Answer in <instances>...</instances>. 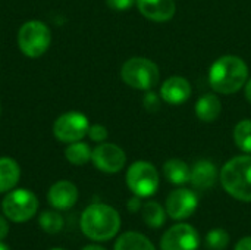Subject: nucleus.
Listing matches in <instances>:
<instances>
[{"label": "nucleus", "instance_id": "1", "mask_svg": "<svg viewBox=\"0 0 251 250\" xmlns=\"http://www.w3.org/2000/svg\"><path fill=\"white\" fill-rule=\"evenodd\" d=\"M247 80V63L234 55H225L216 59L209 69V84L219 94H234L240 91Z\"/></svg>", "mask_w": 251, "mask_h": 250}, {"label": "nucleus", "instance_id": "2", "mask_svg": "<svg viewBox=\"0 0 251 250\" xmlns=\"http://www.w3.org/2000/svg\"><path fill=\"white\" fill-rule=\"evenodd\" d=\"M81 231L93 242H107L121 230L119 212L106 203H93L81 215Z\"/></svg>", "mask_w": 251, "mask_h": 250}, {"label": "nucleus", "instance_id": "3", "mask_svg": "<svg viewBox=\"0 0 251 250\" xmlns=\"http://www.w3.org/2000/svg\"><path fill=\"white\" fill-rule=\"evenodd\" d=\"M219 180L224 190L237 200L251 202V155L235 156L228 161L221 172Z\"/></svg>", "mask_w": 251, "mask_h": 250}, {"label": "nucleus", "instance_id": "4", "mask_svg": "<svg viewBox=\"0 0 251 250\" xmlns=\"http://www.w3.org/2000/svg\"><path fill=\"white\" fill-rule=\"evenodd\" d=\"M124 83L135 90H153L160 78L159 66L147 57H131L121 68Z\"/></svg>", "mask_w": 251, "mask_h": 250}, {"label": "nucleus", "instance_id": "5", "mask_svg": "<svg viewBox=\"0 0 251 250\" xmlns=\"http://www.w3.org/2000/svg\"><path fill=\"white\" fill-rule=\"evenodd\" d=\"M51 43L50 28L37 19L25 22L18 31V46L19 50L28 57L43 56Z\"/></svg>", "mask_w": 251, "mask_h": 250}, {"label": "nucleus", "instance_id": "6", "mask_svg": "<svg viewBox=\"0 0 251 250\" xmlns=\"http://www.w3.org/2000/svg\"><path fill=\"white\" fill-rule=\"evenodd\" d=\"M3 215L16 224L26 222L34 218L38 211V199L28 189H15L7 192L1 202Z\"/></svg>", "mask_w": 251, "mask_h": 250}, {"label": "nucleus", "instance_id": "7", "mask_svg": "<svg viewBox=\"0 0 251 250\" xmlns=\"http://www.w3.org/2000/svg\"><path fill=\"white\" fill-rule=\"evenodd\" d=\"M126 186L138 197H150L159 189V172L147 161L134 162L126 171Z\"/></svg>", "mask_w": 251, "mask_h": 250}, {"label": "nucleus", "instance_id": "8", "mask_svg": "<svg viewBox=\"0 0 251 250\" xmlns=\"http://www.w3.org/2000/svg\"><path fill=\"white\" fill-rule=\"evenodd\" d=\"M90 128L88 118L76 111L60 115L53 124V134L62 143H74L82 140Z\"/></svg>", "mask_w": 251, "mask_h": 250}, {"label": "nucleus", "instance_id": "9", "mask_svg": "<svg viewBox=\"0 0 251 250\" xmlns=\"http://www.w3.org/2000/svg\"><path fill=\"white\" fill-rule=\"evenodd\" d=\"M200 246L199 231L185 222L171 227L160 239L162 250H197Z\"/></svg>", "mask_w": 251, "mask_h": 250}, {"label": "nucleus", "instance_id": "10", "mask_svg": "<svg viewBox=\"0 0 251 250\" xmlns=\"http://www.w3.org/2000/svg\"><path fill=\"white\" fill-rule=\"evenodd\" d=\"M91 161L94 167L106 174H116L122 171L126 164V155L122 147L113 143H99L97 147L93 149Z\"/></svg>", "mask_w": 251, "mask_h": 250}, {"label": "nucleus", "instance_id": "11", "mask_svg": "<svg viewBox=\"0 0 251 250\" xmlns=\"http://www.w3.org/2000/svg\"><path fill=\"white\" fill-rule=\"evenodd\" d=\"M197 206H199L197 194L193 190L184 187L174 190L168 196L165 203L166 214L169 215V218L175 221H182L190 218L196 212Z\"/></svg>", "mask_w": 251, "mask_h": 250}, {"label": "nucleus", "instance_id": "12", "mask_svg": "<svg viewBox=\"0 0 251 250\" xmlns=\"http://www.w3.org/2000/svg\"><path fill=\"white\" fill-rule=\"evenodd\" d=\"M47 200L53 209L68 211L74 208L78 200V189L74 183L68 180H60L49 189Z\"/></svg>", "mask_w": 251, "mask_h": 250}, {"label": "nucleus", "instance_id": "13", "mask_svg": "<svg viewBox=\"0 0 251 250\" xmlns=\"http://www.w3.org/2000/svg\"><path fill=\"white\" fill-rule=\"evenodd\" d=\"M193 88L187 78L175 75L168 78L160 87V97L169 105H182L191 97Z\"/></svg>", "mask_w": 251, "mask_h": 250}, {"label": "nucleus", "instance_id": "14", "mask_svg": "<svg viewBox=\"0 0 251 250\" xmlns=\"http://www.w3.org/2000/svg\"><path fill=\"white\" fill-rule=\"evenodd\" d=\"M135 4L144 18L154 22H166L176 12L174 0H135Z\"/></svg>", "mask_w": 251, "mask_h": 250}, {"label": "nucleus", "instance_id": "15", "mask_svg": "<svg viewBox=\"0 0 251 250\" xmlns=\"http://www.w3.org/2000/svg\"><path fill=\"white\" fill-rule=\"evenodd\" d=\"M218 178H219V172L212 161L207 159L197 161L191 168L190 183L197 190H210L216 184Z\"/></svg>", "mask_w": 251, "mask_h": 250}, {"label": "nucleus", "instance_id": "16", "mask_svg": "<svg viewBox=\"0 0 251 250\" xmlns=\"http://www.w3.org/2000/svg\"><path fill=\"white\" fill-rule=\"evenodd\" d=\"M222 112V103L219 97L213 93L203 94L196 102V115L203 122H213L219 118Z\"/></svg>", "mask_w": 251, "mask_h": 250}, {"label": "nucleus", "instance_id": "17", "mask_svg": "<svg viewBox=\"0 0 251 250\" xmlns=\"http://www.w3.org/2000/svg\"><path fill=\"white\" fill-rule=\"evenodd\" d=\"M21 178V168L12 158H0V193H7L16 187Z\"/></svg>", "mask_w": 251, "mask_h": 250}, {"label": "nucleus", "instance_id": "18", "mask_svg": "<svg viewBox=\"0 0 251 250\" xmlns=\"http://www.w3.org/2000/svg\"><path fill=\"white\" fill-rule=\"evenodd\" d=\"M163 174L169 183L174 186H184L190 183L191 177V168L187 162L181 159H169L163 165Z\"/></svg>", "mask_w": 251, "mask_h": 250}, {"label": "nucleus", "instance_id": "19", "mask_svg": "<svg viewBox=\"0 0 251 250\" xmlns=\"http://www.w3.org/2000/svg\"><path fill=\"white\" fill-rule=\"evenodd\" d=\"M113 250H156V248L144 234L128 231L119 236Z\"/></svg>", "mask_w": 251, "mask_h": 250}, {"label": "nucleus", "instance_id": "20", "mask_svg": "<svg viewBox=\"0 0 251 250\" xmlns=\"http://www.w3.org/2000/svg\"><path fill=\"white\" fill-rule=\"evenodd\" d=\"M91 155H93V150L91 147L84 143V141H74V143H69L65 149V158L69 164L72 165H76V167H81V165H85L91 161Z\"/></svg>", "mask_w": 251, "mask_h": 250}, {"label": "nucleus", "instance_id": "21", "mask_svg": "<svg viewBox=\"0 0 251 250\" xmlns=\"http://www.w3.org/2000/svg\"><path fill=\"white\" fill-rule=\"evenodd\" d=\"M143 220L150 228H160L166 222V209L157 202H147L141 208Z\"/></svg>", "mask_w": 251, "mask_h": 250}, {"label": "nucleus", "instance_id": "22", "mask_svg": "<svg viewBox=\"0 0 251 250\" xmlns=\"http://www.w3.org/2000/svg\"><path fill=\"white\" fill-rule=\"evenodd\" d=\"M38 224H40V228L47 233V234H57L63 230V225H65V221H63V217L59 214V211L53 209V211H44L40 214V218H38Z\"/></svg>", "mask_w": 251, "mask_h": 250}, {"label": "nucleus", "instance_id": "23", "mask_svg": "<svg viewBox=\"0 0 251 250\" xmlns=\"http://www.w3.org/2000/svg\"><path fill=\"white\" fill-rule=\"evenodd\" d=\"M234 141L240 150L251 153V119H243L235 125Z\"/></svg>", "mask_w": 251, "mask_h": 250}, {"label": "nucleus", "instance_id": "24", "mask_svg": "<svg viewBox=\"0 0 251 250\" xmlns=\"http://www.w3.org/2000/svg\"><path fill=\"white\" fill-rule=\"evenodd\" d=\"M229 234L224 228H212L206 234V246L210 250H224L229 245Z\"/></svg>", "mask_w": 251, "mask_h": 250}, {"label": "nucleus", "instance_id": "25", "mask_svg": "<svg viewBox=\"0 0 251 250\" xmlns=\"http://www.w3.org/2000/svg\"><path fill=\"white\" fill-rule=\"evenodd\" d=\"M160 100H162L160 94H157V93H154L151 90H147V93L143 97V105H144L146 111L157 112L160 109Z\"/></svg>", "mask_w": 251, "mask_h": 250}, {"label": "nucleus", "instance_id": "26", "mask_svg": "<svg viewBox=\"0 0 251 250\" xmlns=\"http://www.w3.org/2000/svg\"><path fill=\"white\" fill-rule=\"evenodd\" d=\"M87 136L90 137V140H93L96 143H103V141H106L109 133H107V128L104 125H101V124H93V125H90Z\"/></svg>", "mask_w": 251, "mask_h": 250}, {"label": "nucleus", "instance_id": "27", "mask_svg": "<svg viewBox=\"0 0 251 250\" xmlns=\"http://www.w3.org/2000/svg\"><path fill=\"white\" fill-rule=\"evenodd\" d=\"M106 3L110 9L118 10V12H124V10L131 9L135 4V0H106Z\"/></svg>", "mask_w": 251, "mask_h": 250}, {"label": "nucleus", "instance_id": "28", "mask_svg": "<svg viewBox=\"0 0 251 250\" xmlns=\"http://www.w3.org/2000/svg\"><path fill=\"white\" fill-rule=\"evenodd\" d=\"M126 208H128V211L129 212H138L141 208H143V203H141V197H138V196H132L128 202H126Z\"/></svg>", "mask_w": 251, "mask_h": 250}, {"label": "nucleus", "instance_id": "29", "mask_svg": "<svg viewBox=\"0 0 251 250\" xmlns=\"http://www.w3.org/2000/svg\"><path fill=\"white\" fill-rule=\"evenodd\" d=\"M9 234V220L0 215V242H3Z\"/></svg>", "mask_w": 251, "mask_h": 250}, {"label": "nucleus", "instance_id": "30", "mask_svg": "<svg viewBox=\"0 0 251 250\" xmlns=\"http://www.w3.org/2000/svg\"><path fill=\"white\" fill-rule=\"evenodd\" d=\"M234 250H251V236L243 237L241 240H238V243L235 245Z\"/></svg>", "mask_w": 251, "mask_h": 250}, {"label": "nucleus", "instance_id": "31", "mask_svg": "<svg viewBox=\"0 0 251 250\" xmlns=\"http://www.w3.org/2000/svg\"><path fill=\"white\" fill-rule=\"evenodd\" d=\"M246 99L251 105V78L247 80V83H246Z\"/></svg>", "mask_w": 251, "mask_h": 250}, {"label": "nucleus", "instance_id": "32", "mask_svg": "<svg viewBox=\"0 0 251 250\" xmlns=\"http://www.w3.org/2000/svg\"><path fill=\"white\" fill-rule=\"evenodd\" d=\"M81 250H107L104 249L103 246H100V245H87V246H84Z\"/></svg>", "mask_w": 251, "mask_h": 250}, {"label": "nucleus", "instance_id": "33", "mask_svg": "<svg viewBox=\"0 0 251 250\" xmlns=\"http://www.w3.org/2000/svg\"><path fill=\"white\" fill-rule=\"evenodd\" d=\"M0 250H10V249H9V248H7V246L3 243V242H0Z\"/></svg>", "mask_w": 251, "mask_h": 250}, {"label": "nucleus", "instance_id": "34", "mask_svg": "<svg viewBox=\"0 0 251 250\" xmlns=\"http://www.w3.org/2000/svg\"><path fill=\"white\" fill-rule=\"evenodd\" d=\"M51 250H66V249H60V248H56V249H51Z\"/></svg>", "mask_w": 251, "mask_h": 250}, {"label": "nucleus", "instance_id": "35", "mask_svg": "<svg viewBox=\"0 0 251 250\" xmlns=\"http://www.w3.org/2000/svg\"><path fill=\"white\" fill-rule=\"evenodd\" d=\"M0 112H1V108H0Z\"/></svg>", "mask_w": 251, "mask_h": 250}]
</instances>
